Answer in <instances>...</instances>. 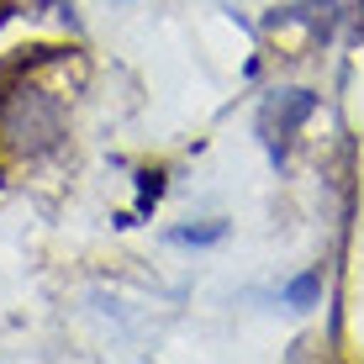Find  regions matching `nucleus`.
<instances>
[{"label":"nucleus","instance_id":"obj_2","mask_svg":"<svg viewBox=\"0 0 364 364\" xmlns=\"http://www.w3.org/2000/svg\"><path fill=\"white\" fill-rule=\"evenodd\" d=\"M317 285H322V274H317V269H311V274H301V280L291 285V301H301V306H306V301H311V291H317Z\"/></svg>","mask_w":364,"mask_h":364},{"label":"nucleus","instance_id":"obj_1","mask_svg":"<svg viewBox=\"0 0 364 364\" xmlns=\"http://www.w3.org/2000/svg\"><path fill=\"white\" fill-rule=\"evenodd\" d=\"M0 137H6L16 154H43L64 137V117L43 90H16L6 111H0Z\"/></svg>","mask_w":364,"mask_h":364}]
</instances>
